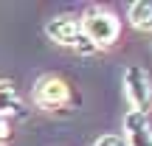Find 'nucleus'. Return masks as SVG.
Returning a JSON list of instances; mask_svg holds the SVG:
<instances>
[{
    "mask_svg": "<svg viewBox=\"0 0 152 146\" xmlns=\"http://www.w3.org/2000/svg\"><path fill=\"white\" fill-rule=\"evenodd\" d=\"M31 96H34V104H37V107L59 110V107H65L68 98H71V87H68L59 76H42V79H37Z\"/></svg>",
    "mask_w": 152,
    "mask_h": 146,
    "instance_id": "3",
    "label": "nucleus"
},
{
    "mask_svg": "<svg viewBox=\"0 0 152 146\" xmlns=\"http://www.w3.org/2000/svg\"><path fill=\"white\" fill-rule=\"evenodd\" d=\"M82 31L96 48H110L121 34V23L107 9H90L82 17Z\"/></svg>",
    "mask_w": 152,
    "mask_h": 146,
    "instance_id": "1",
    "label": "nucleus"
},
{
    "mask_svg": "<svg viewBox=\"0 0 152 146\" xmlns=\"http://www.w3.org/2000/svg\"><path fill=\"white\" fill-rule=\"evenodd\" d=\"M124 96L135 113H149L152 107V79L141 65H127L124 70Z\"/></svg>",
    "mask_w": 152,
    "mask_h": 146,
    "instance_id": "2",
    "label": "nucleus"
},
{
    "mask_svg": "<svg viewBox=\"0 0 152 146\" xmlns=\"http://www.w3.org/2000/svg\"><path fill=\"white\" fill-rule=\"evenodd\" d=\"M45 34L48 39H54L56 45H65V48H76V42L82 39V20H76L73 14H56L45 23Z\"/></svg>",
    "mask_w": 152,
    "mask_h": 146,
    "instance_id": "4",
    "label": "nucleus"
},
{
    "mask_svg": "<svg viewBox=\"0 0 152 146\" xmlns=\"http://www.w3.org/2000/svg\"><path fill=\"white\" fill-rule=\"evenodd\" d=\"M11 141V121L6 115H0V146Z\"/></svg>",
    "mask_w": 152,
    "mask_h": 146,
    "instance_id": "9",
    "label": "nucleus"
},
{
    "mask_svg": "<svg viewBox=\"0 0 152 146\" xmlns=\"http://www.w3.org/2000/svg\"><path fill=\"white\" fill-rule=\"evenodd\" d=\"M124 141L127 146H152V126L144 113L130 110L124 115Z\"/></svg>",
    "mask_w": 152,
    "mask_h": 146,
    "instance_id": "5",
    "label": "nucleus"
},
{
    "mask_svg": "<svg viewBox=\"0 0 152 146\" xmlns=\"http://www.w3.org/2000/svg\"><path fill=\"white\" fill-rule=\"evenodd\" d=\"M0 115H23V101L17 96L14 84L6 79H0Z\"/></svg>",
    "mask_w": 152,
    "mask_h": 146,
    "instance_id": "6",
    "label": "nucleus"
},
{
    "mask_svg": "<svg viewBox=\"0 0 152 146\" xmlns=\"http://www.w3.org/2000/svg\"><path fill=\"white\" fill-rule=\"evenodd\" d=\"M127 17H130V25L132 28H138V31H149V28H152V3H149V0L130 3Z\"/></svg>",
    "mask_w": 152,
    "mask_h": 146,
    "instance_id": "7",
    "label": "nucleus"
},
{
    "mask_svg": "<svg viewBox=\"0 0 152 146\" xmlns=\"http://www.w3.org/2000/svg\"><path fill=\"white\" fill-rule=\"evenodd\" d=\"M93 146H127V141L121 135H102V138H96Z\"/></svg>",
    "mask_w": 152,
    "mask_h": 146,
    "instance_id": "8",
    "label": "nucleus"
}]
</instances>
